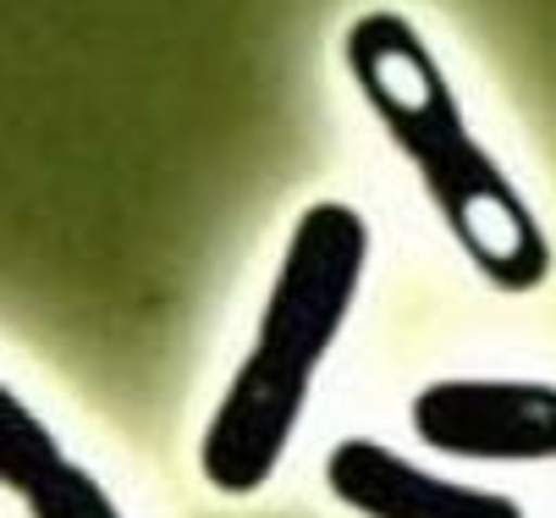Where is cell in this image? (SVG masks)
Instances as JSON below:
<instances>
[{"label":"cell","mask_w":556,"mask_h":518,"mask_svg":"<svg viewBox=\"0 0 556 518\" xmlns=\"http://www.w3.org/2000/svg\"><path fill=\"white\" fill-rule=\"evenodd\" d=\"M369 270V220L342 204L320 199L298 215L281 270L260 315V337L249 358L204 425L199 469L220 496H254L281 469L292 430L308 408L314 376L342 337L353 299Z\"/></svg>","instance_id":"1"},{"label":"cell","mask_w":556,"mask_h":518,"mask_svg":"<svg viewBox=\"0 0 556 518\" xmlns=\"http://www.w3.org/2000/svg\"><path fill=\"white\" fill-rule=\"evenodd\" d=\"M364 105L380 116L403 161L425 177L430 204L480 276L502 292H534L551 276V243L513 177L468 132L425 34L403 12H358L342 39Z\"/></svg>","instance_id":"2"},{"label":"cell","mask_w":556,"mask_h":518,"mask_svg":"<svg viewBox=\"0 0 556 518\" xmlns=\"http://www.w3.org/2000/svg\"><path fill=\"white\" fill-rule=\"evenodd\" d=\"M414 435L446 458L540 464L556 458V387L545 381H430L408 403Z\"/></svg>","instance_id":"3"},{"label":"cell","mask_w":556,"mask_h":518,"mask_svg":"<svg viewBox=\"0 0 556 518\" xmlns=\"http://www.w3.org/2000/svg\"><path fill=\"white\" fill-rule=\"evenodd\" d=\"M326 485L358 518H523L502 491L441 480L369 435H348L326 458Z\"/></svg>","instance_id":"4"},{"label":"cell","mask_w":556,"mask_h":518,"mask_svg":"<svg viewBox=\"0 0 556 518\" xmlns=\"http://www.w3.org/2000/svg\"><path fill=\"white\" fill-rule=\"evenodd\" d=\"M0 480L28 518H122L111 491L77 464L55 430L7 387L0 392Z\"/></svg>","instance_id":"5"}]
</instances>
